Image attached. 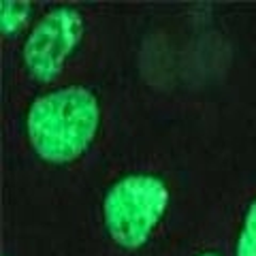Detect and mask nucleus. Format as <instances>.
Returning <instances> with one entry per match:
<instances>
[{
	"mask_svg": "<svg viewBox=\"0 0 256 256\" xmlns=\"http://www.w3.org/2000/svg\"><path fill=\"white\" fill-rule=\"evenodd\" d=\"M100 122L98 98L84 86L41 94L28 109L26 128L34 152L50 162H68L90 148Z\"/></svg>",
	"mask_w": 256,
	"mask_h": 256,
	"instance_id": "f257e3e1",
	"label": "nucleus"
},
{
	"mask_svg": "<svg viewBox=\"0 0 256 256\" xmlns=\"http://www.w3.org/2000/svg\"><path fill=\"white\" fill-rule=\"evenodd\" d=\"M84 36V18L75 6H56L34 24L24 43V64L32 77L52 82Z\"/></svg>",
	"mask_w": 256,
	"mask_h": 256,
	"instance_id": "7ed1b4c3",
	"label": "nucleus"
},
{
	"mask_svg": "<svg viewBox=\"0 0 256 256\" xmlns=\"http://www.w3.org/2000/svg\"><path fill=\"white\" fill-rule=\"evenodd\" d=\"M169 205L166 184L148 173L118 180L107 190L102 214L111 237L124 248H141Z\"/></svg>",
	"mask_w": 256,
	"mask_h": 256,
	"instance_id": "f03ea898",
	"label": "nucleus"
},
{
	"mask_svg": "<svg viewBox=\"0 0 256 256\" xmlns=\"http://www.w3.org/2000/svg\"><path fill=\"white\" fill-rule=\"evenodd\" d=\"M32 11L30 2H22V0H4L0 4V28L4 34H15L18 30L24 28V24L28 22Z\"/></svg>",
	"mask_w": 256,
	"mask_h": 256,
	"instance_id": "20e7f679",
	"label": "nucleus"
},
{
	"mask_svg": "<svg viewBox=\"0 0 256 256\" xmlns=\"http://www.w3.org/2000/svg\"><path fill=\"white\" fill-rule=\"evenodd\" d=\"M201 256H218V254H214V252H205V254H201Z\"/></svg>",
	"mask_w": 256,
	"mask_h": 256,
	"instance_id": "423d86ee",
	"label": "nucleus"
},
{
	"mask_svg": "<svg viewBox=\"0 0 256 256\" xmlns=\"http://www.w3.org/2000/svg\"><path fill=\"white\" fill-rule=\"evenodd\" d=\"M237 256H256V198L250 203L237 239Z\"/></svg>",
	"mask_w": 256,
	"mask_h": 256,
	"instance_id": "39448f33",
	"label": "nucleus"
}]
</instances>
